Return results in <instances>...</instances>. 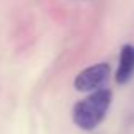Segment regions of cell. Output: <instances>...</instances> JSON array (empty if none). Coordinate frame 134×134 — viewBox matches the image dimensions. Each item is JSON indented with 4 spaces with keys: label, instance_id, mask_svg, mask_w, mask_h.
Segmentation results:
<instances>
[{
    "label": "cell",
    "instance_id": "obj_3",
    "mask_svg": "<svg viewBox=\"0 0 134 134\" xmlns=\"http://www.w3.org/2000/svg\"><path fill=\"white\" fill-rule=\"evenodd\" d=\"M134 74V46L125 44L120 52L118 68L115 73V79L118 84H126Z\"/></svg>",
    "mask_w": 134,
    "mask_h": 134
},
{
    "label": "cell",
    "instance_id": "obj_1",
    "mask_svg": "<svg viewBox=\"0 0 134 134\" xmlns=\"http://www.w3.org/2000/svg\"><path fill=\"white\" fill-rule=\"evenodd\" d=\"M112 103V93L107 88H99L79 101L73 107V121L84 131L95 129L106 117Z\"/></svg>",
    "mask_w": 134,
    "mask_h": 134
},
{
    "label": "cell",
    "instance_id": "obj_2",
    "mask_svg": "<svg viewBox=\"0 0 134 134\" xmlns=\"http://www.w3.org/2000/svg\"><path fill=\"white\" fill-rule=\"evenodd\" d=\"M110 76V66L107 63H98L81 71L74 79V88L77 92H96L106 85Z\"/></svg>",
    "mask_w": 134,
    "mask_h": 134
}]
</instances>
